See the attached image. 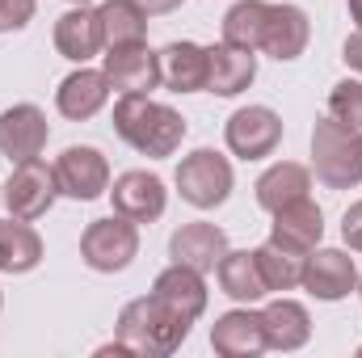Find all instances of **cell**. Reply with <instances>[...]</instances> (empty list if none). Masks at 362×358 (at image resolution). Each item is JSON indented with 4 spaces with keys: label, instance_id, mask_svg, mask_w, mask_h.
Wrapping results in <instances>:
<instances>
[{
    "label": "cell",
    "instance_id": "cell-23",
    "mask_svg": "<svg viewBox=\"0 0 362 358\" xmlns=\"http://www.w3.org/2000/svg\"><path fill=\"white\" fill-rule=\"evenodd\" d=\"M215 278H219V291H223L228 299H236V304H257V299L270 295V287H266V278H262V266H257V253H253V249H228L223 262H219V270H215Z\"/></svg>",
    "mask_w": 362,
    "mask_h": 358
},
{
    "label": "cell",
    "instance_id": "cell-30",
    "mask_svg": "<svg viewBox=\"0 0 362 358\" xmlns=\"http://www.w3.org/2000/svg\"><path fill=\"white\" fill-rule=\"evenodd\" d=\"M38 0H0V34H17L34 21Z\"/></svg>",
    "mask_w": 362,
    "mask_h": 358
},
{
    "label": "cell",
    "instance_id": "cell-11",
    "mask_svg": "<svg viewBox=\"0 0 362 358\" xmlns=\"http://www.w3.org/2000/svg\"><path fill=\"white\" fill-rule=\"evenodd\" d=\"M312 299H320V304H337V299H346L354 287H358V266H354V258L350 253H341V249H312L308 253V266H303V282H299Z\"/></svg>",
    "mask_w": 362,
    "mask_h": 358
},
{
    "label": "cell",
    "instance_id": "cell-24",
    "mask_svg": "<svg viewBox=\"0 0 362 358\" xmlns=\"http://www.w3.org/2000/svg\"><path fill=\"white\" fill-rule=\"evenodd\" d=\"M312 190V169L308 165H295V161H278L270 165L257 185H253V194H257V207L262 211H278V207H286V202H295V198H303Z\"/></svg>",
    "mask_w": 362,
    "mask_h": 358
},
{
    "label": "cell",
    "instance_id": "cell-29",
    "mask_svg": "<svg viewBox=\"0 0 362 358\" xmlns=\"http://www.w3.org/2000/svg\"><path fill=\"white\" fill-rule=\"evenodd\" d=\"M329 118H337L341 127L362 131V81H337L329 93Z\"/></svg>",
    "mask_w": 362,
    "mask_h": 358
},
{
    "label": "cell",
    "instance_id": "cell-33",
    "mask_svg": "<svg viewBox=\"0 0 362 358\" xmlns=\"http://www.w3.org/2000/svg\"><path fill=\"white\" fill-rule=\"evenodd\" d=\"M148 17H165V13H173V8H181L185 0H135Z\"/></svg>",
    "mask_w": 362,
    "mask_h": 358
},
{
    "label": "cell",
    "instance_id": "cell-9",
    "mask_svg": "<svg viewBox=\"0 0 362 358\" xmlns=\"http://www.w3.org/2000/svg\"><path fill=\"white\" fill-rule=\"evenodd\" d=\"M47 139H51V127L38 105L21 101L0 114V156H8V165L38 161L47 152Z\"/></svg>",
    "mask_w": 362,
    "mask_h": 358
},
{
    "label": "cell",
    "instance_id": "cell-5",
    "mask_svg": "<svg viewBox=\"0 0 362 358\" xmlns=\"http://www.w3.org/2000/svg\"><path fill=\"white\" fill-rule=\"evenodd\" d=\"M81 258L85 266L97 274H118L139 258V224H131L127 215H105L93 219L89 228L81 232Z\"/></svg>",
    "mask_w": 362,
    "mask_h": 358
},
{
    "label": "cell",
    "instance_id": "cell-18",
    "mask_svg": "<svg viewBox=\"0 0 362 358\" xmlns=\"http://www.w3.org/2000/svg\"><path fill=\"white\" fill-rule=\"evenodd\" d=\"M257 81V55L240 51L232 42H215L206 47V93L215 97H240Z\"/></svg>",
    "mask_w": 362,
    "mask_h": 358
},
{
    "label": "cell",
    "instance_id": "cell-37",
    "mask_svg": "<svg viewBox=\"0 0 362 358\" xmlns=\"http://www.w3.org/2000/svg\"><path fill=\"white\" fill-rule=\"evenodd\" d=\"M0 202H4V185H0Z\"/></svg>",
    "mask_w": 362,
    "mask_h": 358
},
{
    "label": "cell",
    "instance_id": "cell-6",
    "mask_svg": "<svg viewBox=\"0 0 362 358\" xmlns=\"http://www.w3.org/2000/svg\"><path fill=\"white\" fill-rule=\"evenodd\" d=\"M223 144L240 161H266V156H274V148L282 144V118H278V110H270V105H245V110H236L228 118V127H223Z\"/></svg>",
    "mask_w": 362,
    "mask_h": 358
},
{
    "label": "cell",
    "instance_id": "cell-15",
    "mask_svg": "<svg viewBox=\"0 0 362 358\" xmlns=\"http://www.w3.org/2000/svg\"><path fill=\"white\" fill-rule=\"evenodd\" d=\"M211 350L219 358H257L270 350L266 342V321L253 308H232L211 325Z\"/></svg>",
    "mask_w": 362,
    "mask_h": 358
},
{
    "label": "cell",
    "instance_id": "cell-7",
    "mask_svg": "<svg viewBox=\"0 0 362 358\" xmlns=\"http://www.w3.org/2000/svg\"><path fill=\"white\" fill-rule=\"evenodd\" d=\"M55 181H59V194L64 198L93 202V198L110 194V161L93 144H72L55 161Z\"/></svg>",
    "mask_w": 362,
    "mask_h": 358
},
{
    "label": "cell",
    "instance_id": "cell-35",
    "mask_svg": "<svg viewBox=\"0 0 362 358\" xmlns=\"http://www.w3.org/2000/svg\"><path fill=\"white\" fill-rule=\"evenodd\" d=\"M68 4H93V0H68Z\"/></svg>",
    "mask_w": 362,
    "mask_h": 358
},
{
    "label": "cell",
    "instance_id": "cell-1",
    "mask_svg": "<svg viewBox=\"0 0 362 358\" xmlns=\"http://www.w3.org/2000/svg\"><path fill=\"white\" fill-rule=\"evenodd\" d=\"M114 131L139 156L165 161V156H173L181 148V139H185L189 127H185V118L173 105L152 101V93H122L114 101Z\"/></svg>",
    "mask_w": 362,
    "mask_h": 358
},
{
    "label": "cell",
    "instance_id": "cell-12",
    "mask_svg": "<svg viewBox=\"0 0 362 358\" xmlns=\"http://www.w3.org/2000/svg\"><path fill=\"white\" fill-rule=\"evenodd\" d=\"M206 274H198V270L181 266V262H173L169 270H160L156 274V282H152V299L160 304V308H169L177 321H185V325H194L202 312H206V282H202Z\"/></svg>",
    "mask_w": 362,
    "mask_h": 358
},
{
    "label": "cell",
    "instance_id": "cell-36",
    "mask_svg": "<svg viewBox=\"0 0 362 358\" xmlns=\"http://www.w3.org/2000/svg\"><path fill=\"white\" fill-rule=\"evenodd\" d=\"M358 295H362V274H358Z\"/></svg>",
    "mask_w": 362,
    "mask_h": 358
},
{
    "label": "cell",
    "instance_id": "cell-31",
    "mask_svg": "<svg viewBox=\"0 0 362 358\" xmlns=\"http://www.w3.org/2000/svg\"><path fill=\"white\" fill-rule=\"evenodd\" d=\"M341 241H346L354 253H362V198L350 202L346 215H341Z\"/></svg>",
    "mask_w": 362,
    "mask_h": 358
},
{
    "label": "cell",
    "instance_id": "cell-21",
    "mask_svg": "<svg viewBox=\"0 0 362 358\" xmlns=\"http://www.w3.org/2000/svg\"><path fill=\"white\" fill-rule=\"evenodd\" d=\"M262 321H266V342H270V350H282V354H295V350H303L308 346V337H312V316H308V308L299 304V299H274L262 308Z\"/></svg>",
    "mask_w": 362,
    "mask_h": 358
},
{
    "label": "cell",
    "instance_id": "cell-14",
    "mask_svg": "<svg viewBox=\"0 0 362 358\" xmlns=\"http://www.w3.org/2000/svg\"><path fill=\"white\" fill-rule=\"evenodd\" d=\"M110 89L118 93H152L160 89V51H152L148 42L135 47H114L101 64Z\"/></svg>",
    "mask_w": 362,
    "mask_h": 358
},
{
    "label": "cell",
    "instance_id": "cell-3",
    "mask_svg": "<svg viewBox=\"0 0 362 358\" xmlns=\"http://www.w3.org/2000/svg\"><path fill=\"white\" fill-rule=\"evenodd\" d=\"M312 169L329 190L362 185V131L341 127L337 118H320L312 127Z\"/></svg>",
    "mask_w": 362,
    "mask_h": 358
},
{
    "label": "cell",
    "instance_id": "cell-16",
    "mask_svg": "<svg viewBox=\"0 0 362 358\" xmlns=\"http://www.w3.org/2000/svg\"><path fill=\"white\" fill-rule=\"evenodd\" d=\"M223 253H228V232L219 224H206V219L181 224L173 232V241H169V258L189 270H198V274H215L219 262H223Z\"/></svg>",
    "mask_w": 362,
    "mask_h": 358
},
{
    "label": "cell",
    "instance_id": "cell-34",
    "mask_svg": "<svg viewBox=\"0 0 362 358\" xmlns=\"http://www.w3.org/2000/svg\"><path fill=\"white\" fill-rule=\"evenodd\" d=\"M350 4V17H354V25L362 30V0H346Z\"/></svg>",
    "mask_w": 362,
    "mask_h": 358
},
{
    "label": "cell",
    "instance_id": "cell-10",
    "mask_svg": "<svg viewBox=\"0 0 362 358\" xmlns=\"http://www.w3.org/2000/svg\"><path fill=\"white\" fill-rule=\"evenodd\" d=\"M110 202L131 224H156L165 215V207H169V190H165V181L156 178V173H148V169H127L110 185Z\"/></svg>",
    "mask_w": 362,
    "mask_h": 358
},
{
    "label": "cell",
    "instance_id": "cell-2",
    "mask_svg": "<svg viewBox=\"0 0 362 358\" xmlns=\"http://www.w3.org/2000/svg\"><path fill=\"white\" fill-rule=\"evenodd\" d=\"M185 337H189V325L177 321L169 308H160L152 295H144V299H131L118 312L114 346H101L97 354L114 350V354H135V358H165L173 354Z\"/></svg>",
    "mask_w": 362,
    "mask_h": 358
},
{
    "label": "cell",
    "instance_id": "cell-25",
    "mask_svg": "<svg viewBox=\"0 0 362 358\" xmlns=\"http://www.w3.org/2000/svg\"><path fill=\"white\" fill-rule=\"evenodd\" d=\"M42 262V236L30 228V219H0V274H30Z\"/></svg>",
    "mask_w": 362,
    "mask_h": 358
},
{
    "label": "cell",
    "instance_id": "cell-27",
    "mask_svg": "<svg viewBox=\"0 0 362 358\" xmlns=\"http://www.w3.org/2000/svg\"><path fill=\"white\" fill-rule=\"evenodd\" d=\"M253 253H257V266H262V278H266V287H270V291H295V287L303 282L308 253L286 249V245H278V241L257 245Z\"/></svg>",
    "mask_w": 362,
    "mask_h": 358
},
{
    "label": "cell",
    "instance_id": "cell-22",
    "mask_svg": "<svg viewBox=\"0 0 362 358\" xmlns=\"http://www.w3.org/2000/svg\"><path fill=\"white\" fill-rule=\"evenodd\" d=\"M160 85L169 93H202L206 89V47L181 38L160 51Z\"/></svg>",
    "mask_w": 362,
    "mask_h": 358
},
{
    "label": "cell",
    "instance_id": "cell-38",
    "mask_svg": "<svg viewBox=\"0 0 362 358\" xmlns=\"http://www.w3.org/2000/svg\"><path fill=\"white\" fill-rule=\"evenodd\" d=\"M0 308H4V295H0Z\"/></svg>",
    "mask_w": 362,
    "mask_h": 358
},
{
    "label": "cell",
    "instance_id": "cell-19",
    "mask_svg": "<svg viewBox=\"0 0 362 358\" xmlns=\"http://www.w3.org/2000/svg\"><path fill=\"white\" fill-rule=\"evenodd\" d=\"M325 236V211L312 202V194L286 202L274 211V224H270V241L286 245V249H299V253H312Z\"/></svg>",
    "mask_w": 362,
    "mask_h": 358
},
{
    "label": "cell",
    "instance_id": "cell-20",
    "mask_svg": "<svg viewBox=\"0 0 362 358\" xmlns=\"http://www.w3.org/2000/svg\"><path fill=\"white\" fill-rule=\"evenodd\" d=\"M55 51H59L68 64H89L97 51H105L97 8H89V4H72V8L55 21Z\"/></svg>",
    "mask_w": 362,
    "mask_h": 358
},
{
    "label": "cell",
    "instance_id": "cell-17",
    "mask_svg": "<svg viewBox=\"0 0 362 358\" xmlns=\"http://www.w3.org/2000/svg\"><path fill=\"white\" fill-rule=\"evenodd\" d=\"M110 101V81L105 72L76 64V72H68L55 89V110L68 118V122H89L93 114H101Z\"/></svg>",
    "mask_w": 362,
    "mask_h": 358
},
{
    "label": "cell",
    "instance_id": "cell-8",
    "mask_svg": "<svg viewBox=\"0 0 362 358\" xmlns=\"http://www.w3.org/2000/svg\"><path fill=\"white\" fill-rule=\"evenodd\" d=\"M55 198H59V181H55V165H47V161H25V165H17L13 169V178L4 185V207H8V215H17V219H42L51 207H55Z\"/></svg>",
    "mask_w": 362,
    "mask_h": 358
},
{
    "label": "cell",
    "instance_id": "cell-13",
    "mask_svg": "<svg viewBox=\"0 0 362 358\" xmlns=\"http://www.w3.org/2000/svg\"><path fill=\"white\" fill-rule=\"evenodd\" d=\"M308 38H312L308 13H303L299 4H286V0H282V4H270V8H266L262 47H257V51H266L278 64H291V59H299V55L308 51Z\"/></svg>",
    "mask_w": 362,
    "mask_h": 358
},
{
    "label": "cell",
    "instance_id": "cell-4",
    "mask_svg": "<svg viewBox=\"0 0 362 358\" xmlns=\"http://www.w3.org/2000/svg\"><path fill=\"white\" fill-rule=\"evenodd\" d=\"M232 185H236V173H232V161H228L223 152H215V148H198V152L181 156L177 194L189 202V207H198V211H215V207L228 202Z\"/></svg>",
    "mask_w": 362,
    "mask_h": 358
},
{
    "label": "cell",
    "instance_id": "cell-32",
    "mask_svg": "<svg viewBox=\"0 0 362 358\" xmlns=\"http://www.w3.org/2000/svg\"><path fill=\"white\" fill-rule=\"evenodd\" d=\"M341 59H346V68H350V72H358V76H362V30L346 38V47H341Z\"/></svg>",
    "mask_w": 362,
    "mask_h": 358
},
{
    "label": "cell",
    "instance_id": "cell-26",
    "mask_svg": "<svg viewBox=\"0 0 362 358\" xmlns=\"http://www.w3.org/2000/svg\"><path fill=\"white\" fill-rule=\"evenodd\" d=\"M97 21H101V42H105V51L148 42V13H144L135 0H105V4L97 8Z\"/></svg>",
    "mask_w": 362,
    "mask_h": 358
},
{
    "label": "cell",
    "instance_id": "cell-28",
    "mask_svg": "<svg viewBox=\"0 0 362 358\" xmlns=\"http://www.w3.org/2000/svg\"><path fill=\"white\" fill-rule=\"evenodd\" d=\"M266 8H270V0H236V4L223 13V42H232V47L257 55V47H262V25H266Z\"/></svg>",
    "mask_w": 362,
    "mask_h": 358
}]
</instances>
